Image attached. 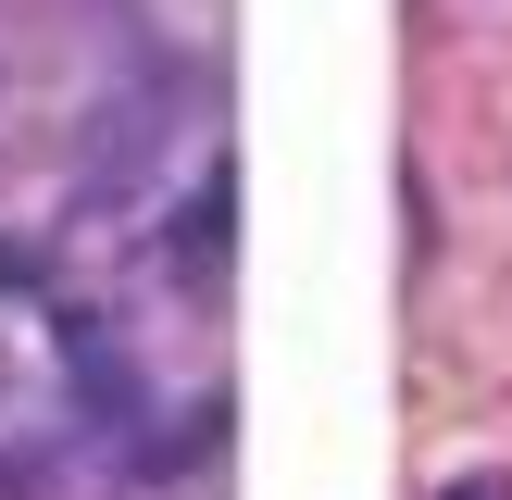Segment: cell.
Segmentation results:
<instances>
[{"label": "cell", "instance_id": "1", "mask_svg": "<svg viewBox=\"0 0 512 500\" xmlns=\"http://www.w3.org/2000/svg\"><path fill=\"white\" fill-rule=\"evenodd\" d=\"M450 500H512V475H463V488H450Z\"/></svg>", "mask_w": 512, "mask_h": 500}]
</instances>
